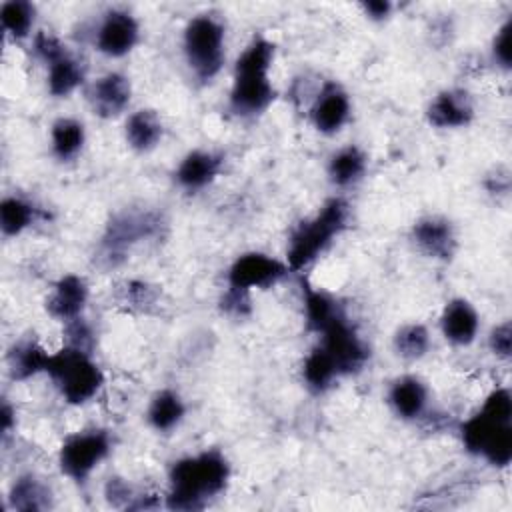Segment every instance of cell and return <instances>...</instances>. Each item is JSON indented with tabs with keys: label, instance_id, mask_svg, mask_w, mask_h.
Wrapping results in <instances>:
<instances>
[{
	"label": "cell",
	"instance_id": "74e56055",
	"mask_svg": "<svg viewBox=\"0 0 512 512\" xmlns=\"http://www.w3.org/2000/svg\"><path fill=\"white\" fill-rule=\"evenodd\" d=\"M104 496L106 500L112 504V506H124V508H130V504L134 502L136 496H132V488L126 480L122 478H110L106 482V488H104Z\"/></svg>",
	"mask_w": 512,
	"mask_h": 512
},
{
	"label": "cell",
	"instance_id": "f1b7e54d",
	"mask_svg": "<svg viewBox=\"0 0 512 512\" xmlns=\"http://www.w3.org/2000/svg\"><path fill=\"white\" fill-rule=\"evenodd\" d=\"M394 352L404 360H420L430 350V332L420 322L404 324L392 338Z\"/></svg>",
	"mask_w": 512,
	"mask_h": 512
},
{
	"label": "cell",
	"instance_id": "5bb4252c",
	"mask_svg": "<svg viewBox=\"0 0 512 512\" xmlns=\"http://www.w3.org/2000/svg\"><path fill=\"white\" fill-rule=\"evenodd\" d=\"M132 98L130 80L122 72H108L100 76L88 90V102L96 116L108 120L120 116Z\"/></svg>",
	"mask_w": 512,
	"mask_h": 512
},
{
	"label": "cell",
	"instance_id": "484cf974",
	"mask_svg": "<svg viewBox=\"0 0 512 512\" xmlns=\"http://www.w3.org/2000/svg\"><path fill=\"white\" fill-rule=\"evenodd\" d=\"M8 504L18 512H40L50 508V490L34 474H24L10 486Z\"/></svg>",
	"mask_w": 512,
	"mask_h": 512
},
{
	"label": "cell",
	"instance_id": "2e32d148",
	"mask_svg": "<svg viewBox=\"0 0 512 512\" xmlns=\"http://www.w3.org/2000/svg\"><path fill=\"white\" fill-rule=\"evenodd\" d=\"M222 164H224V160L218 152L192 150L180 160V164L174 172V180L182 190L198 192V190H204L208 184H212L218 178Z\"/></svg>",
	"mask_w": 512,
	"mask_h": 512
},
{
	"label": "cell",
	"instance_id": "8992f818",
	"mask_svg": "<svg viewBox=\"0 0 512 512\" xmlns=\"http://www.w3.org/2000/svg\"><path fill=\"white\" fill-rule=\"evenodd\" d=\"M112 450L110 432L104 428H90L70 434L58 448L60 472L72 482H86L90 474L108 458Z\"/></svg>",
	"mask_w": 512,
	"mask_h": 512
},
{
	"label": "cell",
	"instance_id": "d4e9b609",
	"mask_svg": "<svg viewBox=\"0 0 512 512\" xmlns=\"http://www.w3.org/2000/svg\"><path fill=\"white\" fill-rule=\"evenodd\" d=\"M368 168V158L358 146L340 148L328 162V178L334 186L346 188L362 180Z\"/></svg>",
	"mask_w": 512,
	"mask_h": 512
},
{
	"label": "cell",
	"instance_id": "83f0119b",
	"mask_svg": "<svg viewBox=\"0 0 512 512\" xmlns=\"http://www.w3.org/2000/svg\"><path fill=\"white\" fill-rule=\"evenodd\" d=\"M36 220V208L18 196H6L0 202V230L4 236H20Z\"/></svg>",
	"mask_w": 512,
	"mask_h": 512
},
{
	"label": "cell",
	"instance_id": "e575fe53",
	"mask_svg": "<svg viewBox=\"0 0 512 512\" xmlns=\"http://www.w3.org/2000/svg\"><path fill=\"white\" fill-rule=\"evenodd\" d=\"M492 58L500 68L510 70V62H512V18H506L504 24L498 28V32L492 40Z\"/></svg>",
	"mask_w": 512,
	"mask_h": 512
},
{
	"label": "cell",
	"instance_id": "7402d4cb",
	"mask_svg": "<svg viewBox=\"0 0 512 512\" xmlns=\"http://www.w3.org/2000/svg\"><path fill=\"white\" fill-rule=\"evenodd\" d=\"M184 416H186V404L180 398V394L170 388L158 390L150 398L146 408V420L156 432L174 430L176 426H180Z\"/></svg>",
	"mask_w": 512,
	"mask_h": 512
},
{
	"label": "cell",
	"instance_id": "44dd1931",
	"mask_svg": "<svg viewBox=\"0 0 512 512\" xmlns=\"http://www.w3.org/2000/svg\"><path fill=\"white\" fill-rule=\"evenodd\" d=\"M48 76V92L56 98H66L70 96L82 82H84V66L82 62L72 56L68 50L46 62Z\"/></svg>",
	"mask_w": 512,
	"mask_h": 512
},
{
	"label": "cell",
	"instance_id": "cb8c5ba5",
	"mask_svg": "<svg viewBox=\"0 0 512 512\" xmlns=\"http://www.w3.org/2000/svg\"><path fill=\"white\" fill-rule=\"evenodd\" d=\"M86 142V130L84 124L76 118L62 116L52 122L50 126V148L52 154L60 162H68L76 158Z\"/></svg>",
	"mask_w": 512,
	"mask_h": 512
},
{
	"label": "cell",
	"instance_id": "7a4b0ae2",
	"mask_svg": "<svg viewBox=\"0 0 512 512\" xmlns=\"http://www.w3.org/2000/svg\"><path fill=\"white\" fill-rule=\"evenodd\" d=\"M276 46L266 36H256L244 48L234 64L230 108L238 116H258L274 100L276 92L270 80Z\"/></svg>",
	"mask_w": 512,
	"mask_h": 512
},
{
	"label": "cell",
	"instance_id": "ffe728a7",
	"mask_svg": "<svg viewBox=\"0 0 512 512\" xmlns=\"http://www.w3.org/2000/svg\"><path fill=\"white\" fill-rule=\"evenodd\" d=\"M164 136V124L156 110L140 108L132 112L124 126V138L128 146L136 152L154 150Z\"/></svg>",
	"mask_w": 512,
	"mask_h": 512
},
{
	"label": "cell",
	"instance_id": "6da1fadb",
	"mask_svg": "<svg viewBox=\"0 0 512 512\" xmlns=\"http://www.w3.org/2000/svg\"><path fill=\"white\" fill-rule=\"evenodd\" d=\"M230 480V464L216 450H204L176 460L168 472L166 508L192 512L202 510L212 498L222 494Z\"/></svg>",
	"mask_w": 512,
	"mask_h": 512
},
{
	"label": "cell",
	"instance_id": "ac0fdd59",
	"mask_svg": "<svg viewBox=\"0 0 512 512\" xmlns=\"http://www.w3.org/2000/svg\"><path fill=\"white\" fill-rule=\"evenodd\" d=\"M388 404L402 420H416L426 412L428 386L414 374L398 376L388 390Z\"/></svg>",
	"mask_w": 512,
	"mask_h": 512
},
{
	"label": "cell",
	"instance_id": "9a60e30c",
	"mask_svg": "<svg viewBox=\"0 0 512 512\" xmlns=\"http://www.w3.org/2000/svg\"><path fill=\"white\" fill-rule=\"evenodd\" d=\"M480 328V316L474 304L466 298H452L440 314L442 336L454 346H470Z\"/></svg>",
	"mask_w": 512,
	"mask_h": 512
},
{
	"label": "cell",
	"instance_id": "4316f807",
	"mask_svg": "<svg viewBox=\"0 0 512 512\" xmlns=\"http://www.w3.org/2000/svg\"><path fill=\"white\" fill-rule=\"evenodd\" d=\"M338 376L340 374H338L332 358L320 344L316 348H312L310 354L304 358L302 380L310 392H314V394L326 392Z\"/></svg>",
	"mask_w": 512,
	"mask_h": 512
},
{
	"label": "cell",
	"instance_id": "4fadbf2b",
	"mask_svg": "<svg viewBox=\"0 0 512 512\" xmlns=\"http://www.w3.org/2000/svg\"><path fill=\"white\" fill-rule=\"evenodd\" d=\"M474 118L472 96L462 88H446L438 92L426 108V120L430 126L448 130L468 126Z\"/></svg>",
	"mask_w": 512,
	"mask_h": 512
},
{
	"label": "cell",
	"instance_id": "ab89813d",
	"mask_svg": "<svg viewBox=\"0 0 512 512\" xmlns=\"http://www.w3.org/2000/svg\"><path fill=\"white\" fill-rule=\"evenodd\" d=\"M14 424H16V410L12 408V404L4 400L0 408V428L4 434H8L14 428Z\"/></svg>",
	"mask_w": 512,
	"mask_h": 512
},
{
	"label": "cell",
	"instance_id": "f546056e",
	"mask_svg": "<svg viewBox=\"0 0 512 512\" xmlns=\"http://www.w3.org/2000/svg\"><path fill=\"white\" fill-rule=\"evenodd\" d=\"M36 18V8L28 0H8L0 8V22L4 32L14 40H24Z\"/></svg>",
	"mask_w": 512,
	"mask_h": 512
},
{
	"label": "cell",
	"instance_id": "7c38bea8",
	"mask_svg": "<svg viewBox=\"0 0 512 512\" xmlns=\"http://www.w3.org/2000/svg\"><path fill=\"white\" fill-rule=\"evenodd\" d=\"M416 248L434 260H450L456 254L458 238L450 220L442 216H424L412 226Z\"/></svg>",
	"mask_w": 512,
	"mask_h": 512
},
{
	"label": "cell",
	"instance_id": "8d00e7d4",
	"mask_svg": "<svg viewBox=\"0 0 512 512\" xmlns=\"http://www.w3.org/2000/svg\"><path fill=\"white\" fill-rule=\"evenodd\" d=\"M222 310L234 318H244L250 314V292L228 288L222 296Z\"/></svg>",
	"mask_w": 512,
	"mask_h": 512
},
{
	"label": "cell",
	"instance_id": "ba28073f",
	"mask_svg": "<svg viewBox=\"0 0 512 512\" xmlns=\"http://www.w3.org/2000/svg\"><path fill=\"white\" fill-rule=\"evenodd\" d=\"M320 346L332 358L340 376L356 374L370 358V350L346 314H340L320 332Z\"/></svg>",
	"mask_w": 512,
	"mask_h": 512
},
{
	"label": "cell",
	"instance_id": "30bf717a",
	"mask_svg": "<svg viewBox=\"0 0 512 512\" xmlns=\"http://www.w3.org/2000/svg\"><path fill=\"white\" fill-rule=\"evenodd\" d=\"M140 40V24L126 10H108L100 20L94 44L96 50L108 58H122L134 50Z\"/></svg>",
	"mask_w": 512,
	"mask_h": 512
},
{
	"label": "cell",
	"instance_id": "1f68e13d",
	"mask_svg": "<svg viewBox=\"0 0 512 512\" xmlns=\"http://www.w3.org/2000/svg\"><path fill=\"white\" fill-rule=\"evenodd\" d=\"M122 300L138 312H150L158 304V290L144 280H130L122 288Z\"/></svg>",
	"mask_w": 512,
	"mask_h": 512
},
{
	"label": "cell",
	"instance_id": "52a82bcc",
	"mask_svg": "<svg viewBox=\"0 0 512 512\" xmlns=\"http://www.w3.org/2000/svg\"><path fill=\"white\" fill-rule=\"evenodd\" d=\"M158 228H160V218L154 212H148V210L120 212L106 226L100 238L98 256L106 260L108 266H116L126 258L128 250L134 244L154 236Z\"/></svg>",
	"mask_w": 512,
	"mask_h": 512
},
{
	"label": "cell",
	"instance_id": "277c9868",
	"mask_svg": "<svg viewBox=\"0 0 512 512\" xmlns=\"http://www.w3.org/2000/svg\"><path fill=\"white\" fill-rule=\"evenodd\" d=\"M46 374L64 402L72 406L90 402L104 386V372L92 360L90 352L72 346H62L58 352H50Z\"/></svg>",
	"mask_w": 512,
	"mask_h": 512
},
{
	"label": "cell",
	"instance_id": "5b68a950",
	"mask_svg": "<svg viewBox=\"0 0 512 512\" xmlns=\"http://www.w3.org/2000/svg\"><path fill=\"white\" fill-rule=\"evenodd\" d=\"M226 30L222 20L212 14H198L188 20L182 34L186 62L200 82H210L224 64Z\"/></svg>",
	"mask_w": 512,
	"mask_h": 512
},
{
	"label": "cell",
	"instance_id": "603a6c76",
	"mask_svg": "<svg viewBox=\"0 0 512 512\" xmlns=\"http://www.w3.org/2000/svg\"><path fill=\"white\" fill-rule=\"evenodd\" d=\"M302 300L306 312V328L310 332L320 334L332 320L344 314L342 306L330 294L310 286L306 280H302Z\"/></svg>",
	"mask_w": 512,
	"mask_h": 512
},
{
	"label": "cell",
	"instance_id": "d6a6232c",
	"mask_svg": "<svg viewBox=\"0 0 512 512\" xmlns=\"http://www.w3.org/2000/svg\"><path fill=\"white\" fill-rule=\"evenodd\" d=\"M480 412L496 422L502 424H510L512 422V394L508 388L500 386L494 388L482 402Z\"/></svg>",
	"mask_w": 512,
	"mask_h": 512
},
{
	"label": "cell",
	"instance_id": "3957f363",
	"mask_svg": "<svg viewBox=\"0 0 512 512\" xmlns=\"http://www.w3.org/2000/svg\"><path fill=\"white\" fill-rule=\"evenodd\" d=\"M350 206L344 198H330L308 220L300 222L290 236L286 264L290 270L300 272L308 268L348 226Z\"/></svg>",
	"mask_w": 512,
	"mask_h": 512
},
{
	"label": "cell",
	"instance_id": "f35d334b",
	"mask_svg": "<svg viewBox=\"0 0 512 512\" xmlns=\"http://www.w3.org/2000/svg\"><path fill=\"white\" fill-rule=\"evenodd\" d=\"M362 10L364 14L370 18V20H386L392 12V4L388 0H368L362 4Z\"/></svg>",
	"mask_w": 512,
	"mask_h": 512
},
{
	"label": "cell",
	"instance_id": "4dcf8cb0",
	"mask_svg": "<svg viewBox=\"0 0 512 512\" xmlns=\"http://www.w3.org/2000/svg\"><path fill=\"white\" fill-rule=\"evenodd\" d=\"M478 456L496 468H506L512 460V426L496 424L484 440Z\"/></svg>",
	"mask_w": 512,
	"mask_h": 512
},
{
	"label": "cell",
	"instance_id": "d590c367",
	"mask_svg": "<svg viewBox=\"0 0 512 512\" xmlns=\"http://www.w3.org/2000/svg\"><path fill=\"white\" fill-rule=\"evenodd\" d=\"M488 346H490L494 356H498L502 360L510 358V352H512V326H510L508 320L492 328V332L488 336Z\"/></svg>",
	"mask_w": 512,
	"mask_h": 512
},
{
	"label": "cell",
	"instance_id": "9c48e42d",
	"mask_svg": "<svg viewBox=\"0 0 512 512\" xmlns=\"http://www.w3.org/2000/svg\"><path fill=\"white\" fill-rule=\"evenodd\" d=\"M288 264L264 252H246L228 268V288L252 292L278 284L288 274Z\"/></svg>",
	"mask_w": 512,
	"mask_h": 512
},
{
	"label": "cell",
	"instance_id": "d6986e66",
	"mask_svg": "<svg viewBox=\"0 0 512 512\" xmlns=\"http://www.w3.org/2000/svg\"><path fill=\"white\" fill-rule=\"evenodd\" d=\"M50 352L36 338H22L8 350V374L16 382H24L40 372H46Z\"/></svg>",
	"mask_w": 512,
	"mask_h": 512
},
{
	"label": "cell",
	"instance_id": "e0dca14e",
	"mask_svg": "<svg viewBox=\"0 0 512 512\" xmlns=\"http://www.w3.org/2000/svg\"><path fill=\"white\" fill-rule=\"evenodd\" d=\"M88 302V284L78 274H64L46 298V312L60 320L68 322L82 314Z\"/></svg>",
	"mask_w": 512,
	"mask_h": 512
},
{
	"label": "cell",
	"instance_id": "8fae6325",
	"mask_svg": "<svg viewBox=\"0 0 512 512\" xmlns=\"http://www.w3.org/2000/svg\"><path fill=\"white\" fill-rule=\"evenodd\" d=\"M350 118V98L346 90L336 82H324L318 96L314 98V104L310 108V120L312 126L320 134H336L344 128V124Z\"/></svg>",
	"mask_w": 512,
	"mask_h": 512
},
{
	"label": "cell",
	"instance_id": "836d02e7",
	"mask_svg": "<svg viewBox=\"0 0 512 512\" xmlns=\"http://www.w3.org/2000/svg\"><path fill=\"white\" fill-rule=\"evenodd\" d=\"M64 340H66L64 346H72L92 354L94 334H92V328L86 324V320H82L80 316L64 322Z\"/></svg>",
	"mask_w": 512,
	"mask_h": 512
}]
</instances>
